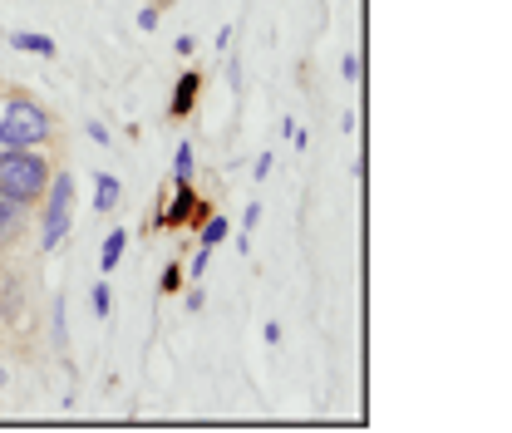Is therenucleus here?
Here are the masks:
<instances>
[{"label": "nucleus", "mask_w": 512, "mask_h": 433, "mask_svg": "<svg viewBox=\"0 0 512 433\" xmlns=\"http://www.w3.org/2000/svg\"><path fill=\"white\" fill-rule=\"evenodd\" d=\"M50 178H55V168H50V158L40 148H0V192L35 207L45 197Z\"/></svg>", "instance_id": "nucleus-1"}, {"label": "nucleus", "mask_w": 512, "mask_h": 433, "mask_svg": "<svg viewBox=\"0 0 512 433\" xmlns=\"http://www.w3.org/2000/svg\"><path fill=\"white\" fill-rule=\"evenodd\" d=\"M55 138V119L35 99H10L0 109V148H45Z\"/></svg>", "instance_id": "nucleus-2"}, {"label": "nucleus", "mask_w": 512, "mask_h": 433, "mask_svg": "<svg viewBox=\"0 0 512 433\" xmlns=\"http://www.w3.org/2000/svg\"><path fill=\"white\" fill-rule=\"evenodd\" d=\"M69 207H74V178L60 173V178H50V187H45V237H40L45 251H55L69 237Z\"/></svg>", "instance_id": "nucleus-3"}, {"label": "nucleus", "mask_w": 512, "mask_h": 433, "mask_svg": "<svg viewBox=\"0 0 512 433\" xmlns=\"http://www.w3.org/2000/svg\"><path fill=\"white\" fill-rule=\"evenodd\" d=\"M207 217V202L197 197V187L192 183H173V197L158 207V227H188V222H202Z\"/></svg>", "instance_id": "nucleus-4"}, {"label": "nucleus", "mask_w": 512, "mask_h": 433, "mask_svg": "<svg viewBox=\"0 0 512 433\" xmlns=\"http://www.w3.org/2000/svg\"><path fill=\"white\" fill-rule=\"evenodd\" d=\"M25 222H30V202H20V197L0 192V251H5V247H15V242H20Z\"/></svg>", "instance_id": "nucleus-5"}, {"label": "nucleus", "mask_w": 512, "mask_h": 433, "mask_svg": "<svg viewBox=\"0 0 512 433\" xmlns=\"http://www.w3.org/2000/svg\"><path fill=\"white\" fill-rule=\"evenodd\" d=\"M197 94H202V74H197V69L178 74V89H173V104H168L173 124H178V119H188L192 109H197Z\"/></svg>", "instance_id": "nucleus-6"}, {"label": "nucleus", "mask_w": 512, "mask_h": 433, "mask_svg": "<svg viewBox=\"0 0 512 433\" xmlns=\"http://www.w3.org/2000/svg\"><path fill=\"white\" fill-rule=\"evenodd\" d=\"M10 45H15L20 55H40V60H50V55H55V40H50V35H40V30H15V35H10Z\"/></svg>", "instance_id": "nucleus-7"}, {"label": "nucleus", "mask_w": 512, "mask_h": 433, "mask_svg": "<svg viewBox=\"0 0 512 433\" xmlns=\"http://www.w3.org/2000/svg\"><path fill=\"white\" fill-rule=\"evenodd\" d=\"M119 197H124V183H119L114 173H94V207H99V212H114Z\"/></svg>", "instance_id": "nucleus-8"}, {"label": "nucleus", "mask_w": 512, "mask_h": 433, "mask_svg": "<svg viewBox=\"0 0 512 433\" xmlns=\"http://www.w3.org/2000/svg\"><path fill=\"white\" fill-rule=\"evenodd\" d=\"M124 247H128V232H124V227H114V232L104 237V251H99V271H104V276L124 261Z\"/></svg>", "instance_id": "nucleus-9"}, {"label": "nucleus", "mask_w": 512, "mask_h": 433, "mask_svg": "<svg viewBox=\"0 0 512 433\" xmlns=\"http://www.w3.org/2000/svg\"><path fill=\"white\" fill-rule=\"evenodd\" d=\"M217 242H227V217H212V212H207V217H202V237H197V247H217Z\"/></svg>", "instance_id": "nucleus-10"}, {"label": "nucleus", "mask_w": 512, "mask_h": 433, "mask_svg": "<svg viewBox=\"0 0 512 433\" xmlns=\"http://www.w3.org/2000/svg\"><path fill=\"white\" fill-rule=\"evenodd\" d=\"M192 173H197V163H192V143H178V153H173V183H192Z\"/></svg>", "instance_id": "nucleus-11"}, {"label": "nucleus", "mask_w": 512, "mask_h": 433, "mask_svg": "<svg viewBox=\"0 0 512 433\" xmlns=\"http://www.w3.org/2000/svg\"><path fill=\"white\" fill-rule=\"evenodd\" d=\"M183 281H188V271H183L178 261H168V266H163V281H158V291H163V296H178V291H183Z\"/></svg>", "instance_id": "nucleus-12"}, {"label": "nucleus", "mask_w": 512, "mask_h": 433, "mask_svg": "<svg viewBox=\"0 0 512 433\" xmlns=\"http://www.w3.org/2000/svg\"><path fill=\"white\" fill-rule=\"evenodd\" d=\"M89 306H94V315H99V320H109V310H114V296H109V281H99V286L89 291Z\"/></svg>", "instance_id": "nucleus-13"}, {"label": "nucleus", "mask_w": 512, "mask_h": 433, "mask_svg": "<svg viewBox=\"0 0 512 433\" xmlns=\"http://www.w3.org/2000/svg\"><path fill=\"white\" fill-rule=\"evenodd\" d=\"M207 261H212V251L197 247L192 251V261H188V276H207Z\"/></svg>", "instance_id": "nucleus-14"}, {"label": "nucleus", "mask_w": 512, "mask_h": 433, "mask_svg": "<svg viewBox=\"0 0 512 433\" xmlns=\"http://www.w3.org/2000/svg\"><path fill=\"white\" fill-rule=\"evenodd\" d=\"M153 25H158V5H143L138 10V30H153Z\"/></svg>", "instance_id": "nucleus-15"}, {"label": "nucleus", "mask_w": 512, "mask_h": 433, "mask_svg": "<svg viewBox=\"0 0 512 433\" xmlns=\"http://www.w3.org/2000/svg\"><path fill=\"white\" fill-rule=\"evenodd\" d=\"M340 69H345V79H360V69H365V64H360V55H345Z\"/></svg>", "instance_id": "nucleus-16"}, {"label": "nucleus", "mask_w": 512, "mask_h": 433, "mask_svg": "<svg viewBox=\"0 0 512 433\" xmlns=\"http://www.w3.org/2000/svg\"><path fill=\"white\" fill-rule=\"evenodd\" d=\"M256 222H261V207H256V202H252V207H247V212H242V227H247V232H252Z\"/></svg>", "instance_id": "nucleus-17"}, {"label": "nucleus", "mask_w": 512, "mask_h": 433, "mask_svg": "<svg viewBox=\"0 0 512 433\" xmlns=\"http://www.w3.org/2000/svg\"><path fill=\"white\" fill-rule=\"evenodd\" d=\"M252 173H256V178H266V173H271V153H261V158H256Z\"/></svg>", "instance_id": "nucleus-18"}, {"label": "nucleus", "mask_w": 512, "mask_h": 433, "mask_svg": "<svg viewBox=\"0 0 512 433\" xmlns=\"http://www.w3.org/2000/svg\"><path fill=\"white\" fill-rule=\"evenodd\" d=\"M202 306H207V296H202V291L192 286V291H188V310H202Z\"/></svg>", "instance_id": "nucleus-19"}, {"label": "nucleus", "mask_w": 512, "mask_h": 433, "mask_svg": "<svg viewBox=\"0 0 512 433\" xmlns=\"http://www.w3.org/2000/svg\"><path fill=\"white\" fill-rule=\"evenodd\" d=\"M0 389H5V365H0Z\"/></svg>", "instance_id": "nucleus-20"}]
</instances>
